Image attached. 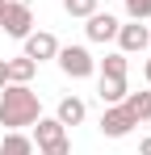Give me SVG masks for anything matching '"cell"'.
Listing matches in <instances>:
<instances>
[{"label": "cell", "mask_w": 151, "mask_h": 155, "mask_svg": "<svg viewBox=\"0 0 151 155\" xmlns=\"http://www.w3.org/2000/svg\"><path fill=\"white\" fill-rule=\"evenodd\" d=\"M4 4H8V0H0V13H4Z\"/></svg>", "instance_id": "obj_20"}, {"label": "cell", "mask_w": 151, "mask_h": 155, "mask_svg": "<svg viewBox=\"0 0 151 155\" xmlns=\"http://www.w3.org/2000/svg\"><path fill=\"white\" fill-rule=\"evenodd\" d=\"M122 105L139 117V122H151V88H147V92H126Z\"/></svg>", "instance_id": "obj_13"}, {"label": "cell", "mask_w": 151, "mask_h": 155, "mask_svg": "<svg viewBox=\"0 0 151 155\" xmlns=\"http://www.w3.org/2000/svg\"><path fill=\"white\" fill-rule=\"evenodd\" d=\"M101 4L97 0H63V13L67 17H88V13H97Z\"/></svg>", "instance_id": "obj_15"}, {"label": "cell", "mask_w": 151, "mask_h": 155, "mask_svg": "<svg viewBox=\"0 0 151 155\" xmlns=\"http://www.w3.org/2000/svg\"><path fill=\"white\" fill-rule=\"evenodd\" d=\"M29 138H34L38 155H72V138H67V126L59 117H38Z\"/></svg>", "instance_id": "obj_2"}, {"label": "cell", "mask_w": 151, "mask_h": 155, "mask_svg": "<svg viewBox=\"0 0 151 155\" xmlns=\"http://www.w3.org/2000/svg\"><path fill=\"white\" fill-rule=\"evenodd\" d=\"M97 4H113V0H97Z\"/></svg>", "instance_id": "obj_21"}, {"label": "cell", "mask_w": 151, "mask_h": 155, "mask_svg": "<svg viewBox=\"0 0 151 155\" xmlns=\"http://www.w3.org/2000/svg\"><path fill=\"white\" fill-rule=\"evenodd\" d=\"M55 117H59L63 126H80V122L88 117V105L80 101V97H63V101H59V109H55Z\"/></svg>", "instance_id": "obj_10"}, {"label": "cell", "mask_w": 151, "mask_h": 155, "mask_svg": "<svg viewBox=\"0 0 151 155\" xmlns=\"http://www.w3.org/2000/svg\"><path fill=\"white\" fill-rule=\"evenodd\" d=\"M8 84V59H0V88Z\"/></svg>", "instance_id": "obj_17"}, {"label": "cell", "mask_w": 151, "mask_h": 155, "mask_svg": "<svg viewBox=\"0 0 151 155\" xmlns=\"http://www.w3.org/2000/svg\"><path fill=\"white\" fill-rule=\"evenodd\" d=\"M0 29H4L8 38H17V42H21L25 34L34 29V8H29V0H8V4H4V13H0Z\"/></svg>", "instance_id": "obj_4"}, {"label": "cell", "mask_w": 151, "mask_h": 155, "mask_svg": "<svg viewBox=\"0 0 151 155\" xmlns=\"http://www.w3.org/2000/svg\"><path fill=\"white\" fill-rule=\"evenodd\" d=\"M0 155H34V138L25 130H8L0 138Z\"/></svg>", "instance_id": "obj_11"}, {"label": "cell", "mask_w": 151, "mask_h": 155, "mask_svg": "<svg viewBox=\"0 0 151 155\" xmlns=\"http://www.w3.org/2000/svg\"><path fill=\"white\" fill-rule=\"evenodd\" d=\"M126 4V17L130 21H147L151 17V0H122Z\"/></svg>", "instance_id": "obj_16"}, {"label": "cell", "mask_w": 151, "mask_h": 155, "mask_svg": "<svg viewBox=\"0 0 151 155\" xmlns=\"http://www.w3.org/2000/svg\"><path fill=\"white\" fill-rule=\"evenodd\" d=\"M55 63H59V71L67 80H88L92 71H97V59L88 54V46H80V42H67V46H59V54H55Z\"/></svg>", "instance_id": "obj_3"}, {"label": "cell", "mask_w": 151, "mask_h": 155, "mask_svg": "<svg viewBox=\"0 0 151 155\" xmlns=\"http://www.w3.org/2000/svg\"><path fill=\"white\" fill-rule=\"evenodd\" d=\"M118 51L122 54H143L151 46V25H143V21H126V25H118Z\"/></svg>", "instance_id": "obj_7"}, {"label": "cell", "mask_w": 151, "mask_h": 155, "mask_svg": "<svg viewBox=\"0 0 151 155\" xmlns=\"http://www.w3.org/2000/svg\"><path fill=\"white\" fill-rule=\"evenodd\" d=\"M134 126H139V117L126 105H105V113H101V134L105 138H126Z\"/></svg>", "instance_id": "obj_5"}, {"label": "cell", "mask_w": 151, "mask_h": 155, "mask_svg": "<svg viewBox=\"0 0 151 155\" xmlns=\"http://www.w3.org/2000/svg\"><path fill=\"white\" fill-rule=\"evenodd\" d=\"M126 92H130V88H126L122 76H101V80H97V97H101L105 105H122Z\"/></svg>", "instance_id": "obj_9"}, {"label": "cell", "mask_w": 151, "mask_h": 155, "mask_svg": "<svg viewBox=\"0 0 151 155\" xmlns=\"http://www.w3.org/2000/svg\"><path fill=\"white\" fill-rule=\"evenodd\" d=\"M126 59H130V54H122V51L105 54V59H101V76H122V80H126V67H130Z\"/></svg>", "instance_id": "obj_14"}, {"label": "cell", "mask_w": 151, "mask_h": 155, "mask_svg": "<svg viewBox=\"0 0 151 155\" xmlns=\"http://www.w3.org/2000/svg\"><path fill=\"white\" fill-rule=\"evenodd\" d=\"M21 46H25V59H34V63H46V59H55L59 54V38L50 34V29H29L21 38Z\"/></svg>", "instance_id": "obj_6"}, {"label": "cell", "mask_w": 151, "mask_h": 155, "mask_svg": "<svg viewBox=\"0 0 151 155\" xmlns=\"http://www.w3.org/2000/svg\"><path fill=\"white\" fill-rule=\"evenodd\" d=\"M42 117V101L29 84H4L0 88V126L8 130H25Z\"/></svg>", "instance_id": "obj_1"}, {"label": "cell", "mask_w": 151, "mask_h": 155, "mask_svg": "<svg viewBox=\"0 0 151 155\" xmlns=\"http://www.w3.org/2000/svg\"><path fill=\"white\" fill-rule=\"evenodd\" d=\"M143 80L151 84V54H147V63H143Z\"/></svg>", "instance_id": "obj_19"}, {"label": "cell", "mask_w": 151, "mask_h": 155, "mask_svg": "<svg viewBox=\"0 0 151 155\" xmlns=\"http://www.w3.org/2000/svg\"><path fill=\"white\" fill-rule=\"evenodd\" d=\"M118 25H122V21H118L113 13H101V8L84 17V34H88V42H113V38H118Z\"/></svg>", "instance_id": "obj_8"}, {"label": "cell", "mask_w": 151, "mask_h": 155, "mask_svg": "<svg viewBox=\"0 0 151 155\" xmlns=\"http://www.w3.org/2000/svg\"><path fill=\"white\" fill-rule=\"evenodd\" d=\"M139 155H151V134L143 138V143H139Z\"/></svg>", "instance_id": "obj_18"}, {"label": "cell", "mask_w": 151, "mask_h": 155, "mask_svg": "<svg viewBox=\"0 0 151 155\" xmlns=\"http://www.w3.org/2000/svg\"><path fill=\"white\" fill-rule=\"evenodd\" d=\"M34 71H38V63H34V59H25V54L8 59V84H29Z\"/></svg>", "instance_id": "obj_12"}]
</instances>
